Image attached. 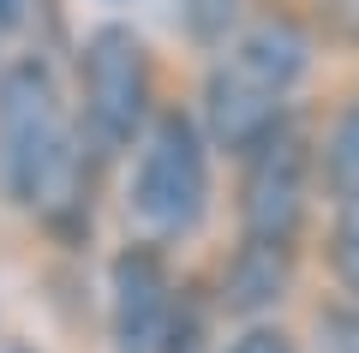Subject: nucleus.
Listing matches in <instances>:
<instances>
[{"instance_id": "12", "label": "nucleus", "mask_w": 359, "mask_h": 353, "mask_svg": "<svg viewBox=\"0 0 359 353\" xmlns=\"http://www.w3.org/2000/svg\"><path fill=\"white\" fill-rule=\"evenodd\" d=\"M162 353H204V324L198 317H180V329H168Z\"/></svg>"}, {"instance_id": "2", "label": "nucleus", "mask_w": 359, "mask_h": 353, "mask_svg": "<svg viewBox=\"0 0 359 353\" xmlns=\"http://www.w3.org/2000/svg\"><path fill=\"white\" fill-rule=\"evenodd\" d=\"M126 210L138 215L144 234L156 240H180L192 234L210 210V156H204V132L186 114H156L150 132L138 144L132 162V192Z\"/></svg>"}, {"instance_id": "14", "label": "nucleus", "mask_w": 359, "mask_h": 353, "mask_svg": "<svg viewBox=\"0 0 359 353\" xmlns=\"http://www.w3.org/2000/svg\"><path fill=\"white\" fill-rule=\"evenodd\" d=\"M25 25V0H0V36Z\"/></svg>"}, {"instance_id": "3", "label": "nucleus", "mask_w": 359, "mask_h": 353, "mask_svg": "<svg viewBox=\"0 0 359 353\" xmlns=\"http://www.w3.org/2000/svg\"><path fill=\"white\" fill-rule=\"evenodd\" d=\"M84 120L102 150H126L150 120V60L126 25H96L84 42Z\"/></svg>"}, {"instance_id": "8", "label": "nucleus", "mask_w": 359, "mask_h": 353, "mask_svg": "<svg viewBox=\"0 0 359 353\" xmlns=\"http://www.w3.org/2000/svg\"><path fill=\"white\" fill-rule=\"evenodd\" d=\"M287 293V246L282 240H252L245 234V246L233 252L228 264V312H264V305H276Z\"/></svg>"}, {"instance_id": "5", "label": "nucleus", "mask_w": 359, "mask_h": 353, "mask_svg": "<svg viewBox=\"0 0 359 353\" xmlns=\"http://www.w3.org/2000/svg\"><path fill=\"white\" fill-rule=\"evenodd\" d=\"M114 353H162L174 329V281L150 246H132L114 258V305H108Z\"/></svg>"}, {"instance_id": "4", "label": "nucleus", "mask_w": 359, "mask_h": 353, "mask_svg": "<svg viewBox=\"0 0 359 353\" xmlns=\"http://www.w3.org/2000/svg\"><path fill=\"white\" fill-rule=\"evenodd\" d=\"M252 162H245V198H240V215H245V234L252 240H282L294 246L299 222H306V180H311V150L299 132L276 126L264 144H252Z\"/></svg>"}, {"instance_id": "10", "label": "nucleus", "mask_w": 359, "mask_h": 353, "mask_svg": "<svg viewBox=\"0 0 359 353\" xmlns=\"http://www.w3.org/2000/svg\"><path fill=\"white\" fill-rule=\"evenodd\" d=\"M335 269L359 293V186L341 192V222H335Z\"/></svg>"}, {"instance_id": "1", "label": "nucleus", "mask_w": 359, "mask_h": 353, "mask_svg": "<svg viewBox=\"0 0 359 353\" xmlns=\"http://www.w3.org/2000/svg\"><path fill=\"white\" fill-rule=\"evenodd\" d=\"M78 174L84 156L60 108L54 72L42 60H13L0 72V192L18 210L60 215L78 204Z\"/></svg>"}, {"instance_id": "6", "label": "nucleus", "mask_w": 359, "mask_h": 353, "mask_svg": "<svg viewBox=\"0 0 359 353\" xmlns=\"http://www.w3.org/2000/svg\"><path fill=\"white\" fill-rule=\"evenodd\" d=\"M204 120H210V138L222 144V150H252V144H264L269 132L282 126V96L264 84H252V78H240L228 60L210 72V90H204Z\"/></svg>"}, {"instance_id": "11", "label": "nucleus", "mask_w": 359, "mask_h": 353, "mask_svg": "<svg viewBox=\"0 0 359 353\" xmlns=\"http://www.w3.org/2000/svg\"><path fill=\"white\" fill-rule=\"evenodd\" d=\"M233 18H240V0H192V30L204 42H222Z\"/></svg>"}, {"instance_id": "9", "label": "nucleus", "mask_w": 359, "mask_h": 353, "mask_svg": "<svg viewBox=\"0 0 359 353\" xmlns=\"http://www.w3.org/2000/svg\"><path fill=\"white\" fill-rule=\"evenodd\" d=\"M323 174H330V186H335V192H353V186H359V102L341 114V126H335Z\"/></svg>"}, {"instance_id": "7", "label": "nucleus", "mask_w": 359, "mask_h": 353, "mask_svg": "<svg viewBox=\"0 0 359 353\" xmlns=\"http://www.w3.org/2000/svg\"><path fill=\"white\" fill-rule=\"evenodd\" d=\"M228 66L240 78H252V84L287 96V90L306 78V66H311V42H306V30L287 25V18H264V25H252L240 42H233Z\"/></svg>"}, {"instance_id": "13", "label": "nucleus", "mask_w": 359, "mask_h": 353, "mask_svg": "<svg viewBox=\"0 0 359 353\" xmlns=\"http://www.w3.org/2000/svg\"><path fill=\"white\" fill-rule=\"evenodd\" d=\"M233 353H294V347H287V335H276V329H252L245 341H233Z\"/></svg>"}]
</instances>
